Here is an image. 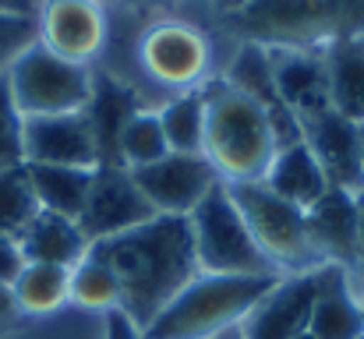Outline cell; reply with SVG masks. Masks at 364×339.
Masks as SVG:
<instances>
[{"mask_svg": "<svg viewBox=\"0 0 364 339\" xmlns=\"http://www.w3.org/2000/svg\"><path fill=\"white\" fill-rule=\"evenodd\" d=\"M279 99L297 117V124L329 107L326 50H269Z\"/></svg>", "mask_w": 364, "mask_h": 339, "instance_id": "obj_16", "label": "cell"}, {"mask_svg": "<svg viewBox=\"0 0 364 339\" xmlns=\"http://www.w3.org/2000/svg\"><path fill=\"white\" fill-rule=\"evenodd\" d=\"M227 25L265 50H329L364 39V0H251Z\"/></svg>", "mask_w": 364, "mask_h": 339, "instance_id": "obj_2", "label": "cell"}, {"mask_svg": "<svg viewBox=\"0 0 364 339\" xmlns=\"http://www.w3.org/2000/svg\"><path fill=\"white\" fill-rule=\"evenodd\" d=\"M308 216V233L315 251L322 254L326 265H340L350 276L358 272V258H361V223H358V198L350 191L329 188L311 209H304Z\"/></svg>", "mask_w": 364, "mask_h": 339, "instance_id": "obj_13", "label": "cell"}, {"mask_svg": "<svg viewBox=\"0 0 364 339\" xmlns=\"http://www.w3.org/2000/svg\"><path fill=\"white\" fill-rule=\"evenodd\" d=\"M279 198L301 205V209H311L326 191H329V181L318 166V159L311 156V149L304 141L297 145H287V149H276L265 177H262Z\"/></svg>", "mask_w": 364, "mask_h": 339, "instance_id": "obj_21", "label": "cell"}, {"mask_svg": "<svg viewBox=\"0 0 364 339\" xmlns=\"http://www.w3.org/2000/svg\"><path fill=\"white\" fill-rule=\"evenodd\" d=\"M121 286V311L145 333L159 311L198 276L191 226L184 216H152L149 223L89 244Z\"/></svg>", "mask_w": 364, "mask_h": 339, "instance_id": "obj_1", "label": "cell"}, {"mask_svg": "<svg viewBox=\"0 0 364 339\" xmlns=\"http://www.w3.org/2000/svg\"><path fill=\"white\" fill-rule=\"evenodd\" d=\"M18 247H21L25 262L60 265V269H75L89 254V240H85L82 226L75 220L53 216V212H39L25 226L18 237Z\"/></svg>", "mask_w": 364, "mask_h": 339, "instance_id": "obj_19", "label": "cell"}, {"mask_svg": "<svg viewBox=\"0 0 364 339\" xmlns=\"http://www.w3.org/2000/svg\"><path fill=\"white\" fill-rule=\"evenodd\" d=\"M11 99L25 117H57V113H82L92 99V82L82 64H71L50 53L43 43H32L14 64L7 68Z\"/></svg>", "mask_w": 364, "mask_h": 339, "instance_id": "obj_7", "label": "cell"}, {"mask_svg": "<svg viewBox=\"0 0 364 339\" xmlns=\"http://www.w3.org/2000/svg\"><path fill=\"white\" fill-rule=\"evenodd\" d=\"M170 152L166 138H163V127H159V117L156 113H134L127 120L121 134V163L127 170H138V166H149L156 159H163Z\"/></svg>", "mask_w": 364, "mask_h": 339, "instance_id": "obj_28", "label": "cell"}, {"mask_svg": "<svg viewBox=\"0 0 364 339\" xmlns=\"http://www.w3.org/2000/svg\"><path fill=\"white\" fill-rule=\"evenodd\" d=\"M227 85H234L237 92H244V96L255 103V107H262V113L269 117L276 149H287V145L304 141L297 117L287 110V103L279 99L276 75H272V60H269V50H265V46L244 43L241 50H237V57H234V64H230Z\"/></svg>", "mask_w": 364, "mask_h": 339, "instance_id": "obj_15", "label": "cell"}, {"mask_svg": "<svg viewBox=\"0 0 364 339\" xmlns=\"http://www.w3.org/2000/svg\"><path fill=\"white\" fill-rule=\"evenodd\" d=\"M326 75H329V107L354 124H364V39L329 46Z\"/></svg>", "mask_w": 364, "mask_h": 339, "instance_id": "obj_22", "label": "cell"}, {"mask_svg": "<svg viewBox=\"0 0 364 339\" xmlns=\"http://www.w3.org/2000/svg\"><path fill=\"white\" fill-rule=\"evenodd\" d=\"M294 339H315V336L311 333H301V336H294Z\"/></svg>", "mask_w": 364, "mask_h": 339, "instance_id": "obj_39", "label": "cell"}, {"mask_svg": "<svg viewBox=\"0 0 364 339\" xmlns=\"http://www.w3.org/2000/svg\"><path fill=\"white\" fill-rule=\"evenodd\" d=\"M209 339H244V333H241V325H234V329H223V333H216V336H209Z\"/></svg>", "mask_w": 364, "mask_h": 339, "instance_id": "obj_37", "label": "cell"}, {"mask_svg": "<svg viewBox=\"0 0 364 339\" xmlns=\"http://www.w3.org/2000/svg\"><path fill=\"white\" fill-rule=\"evenodd\" d=\"M354 198H358V223H361V258H358V272H354V276L364 283V188Z\"/></svg>", "mask_w": 364, "mask_h": 339, "instance_id": "obj_34", "label": "cell"}, {"mask_svg": "<svg viewBox=\"0 0 364 339\" xmlns=\"http://www.w3.org/2000/svg\"><path fill=\"white\" fill-rule=\"evenodd\" d=\"M138 191L156 216H191L198 202L220 184V173L202 152H166L163 159L131 170Z\"/></svg>", "mask_w": 364, "mask_h": 339, "instance_id": "obj_8", "label": "cell"}, {"mask_svg": "<svg viewBox=\"0 0 364 339\" xmlns=\"http://www.w3.org/2000/svg\"><path fill=\"white\" fill-rule=\"evenodd\" d=\"M145 68L166 85H195L205 71V43L188 25H159L145 36L141 46Z\"/></svg>", "mask_w": 364, "mask_h": 339, "instance_id": "obj_18", "label": "cell"}, {"mask_svg": "<svg viewBox=\"0 0 364 339\" xmlns=\"http://www.w3.org/2000/svg\"><path fill=\"white\" fill-rule=\"evenodd\" d=\"M304 145L318 159L329 188L358 195L364 188V156H361V127L347 117L326 107L301 120Z\"/></svg>", "mask_w": 364, "mask_h": 339, "instance_id": "obj_10", "label": "cell"}, {"mask_svg": "<svg viewBox=\"0 0 364 339\" xmlns=\"http://www.w3.org/2000/svg\"><path fill=\"white\" fill-rule=\"evenodd\" d=\"M308 333L315 339H364V308L350 286V272L340 265L318 269V290Z\"/></svg>", "mask_w": 364, "mask_h": 339, "instance_id": "obj_17", "label": "cell"}, {"mask_svg": "<svg viewBox=\"0 0 364 339\" xmlns=\"http://www.w3.org/2000/svg\"><path fill=\"white\" fill-rule=\"evenodd\" d=\"M14 304L21 311H53L71 297V269L60 265H43V262H25L18 279L11 283Z\"/></svg>", "mask_w": 364, "mask_h": 339, "instance_id": "obj_24", "label": "cell"}, {"mask_svg": "<svg viewBox=\"0 0 364 339\" xmlns=\"http://www.w3.org/2000/svg\"><path fill=\"white\" fill-rule=\"evenodd\" d=\"M361 308H364V294H361Z\"/></svg>", "mask_w": 364, "mask_h": 339, "instance_id": "obj_40", "label": "cell"}, {"mask_svg": "<svg viewBox=\"0 0 364 339\" xmlns=\"http://www.w3.org/2000/svg\"><path fill=\"white\" fill-rule=\"evenodd\" d=\"M25 149H21V113L11 99L7 75H0V170L21 166Z\"/></svg>", "mask_w": 364, "mask_h": 339, "instance_id": "obj_29", "label": "cell"}, {"mask_svg": "<svg viewBox=\"0 0 364 339\" xmlns=\"http://www.w3.org/2000/svg\"><path fill=\"white\" fill-rule=\"evenodd\" d=\"M21 149H25V163H36V166L96 170V141H92L85 110L57 113V117H25Z\"/></svg>", "mask_w": 364, "mask_h": 339, "instance_id": "obj_11", "label": "cell"}, {"mask_svg": "<svg viewBox=\"0 0 364 339\" xmlns=\"http://www.w3.org/2000/svg\"><path fill=\"white\" fill-rule=\"evenodd\" d=\"M25 166H28V181H32V191L39 198V209L78 223V216L85 209V198H89V188H92V170L36 166V163H25Z\"/></svg>", "mask_w": 364, "mask_h": 339, "instance_id": "obj_23", "label": "cell"}, {"mask_svg": "<svg viewBox=\"0 0 364 339\" xmlns=\"http://www.w3.org/2000/svg\"><path fill=\"white\" fill-rule=\"evenodd\" d=\"M152 216H156V209L145 202V195L138 191L127 166H96L92 170V188H89L85 209L78 216V226L89 244L127 233L134 226L149 223Z\"/></svg>", "mask_w": 364, "mask_h": 339, "instance_id": "obj_9", "label": "cell"}, {"mask_svg": "<svg viewBox=\"0 0 364 339\" xmlns=\"http://www.w3.org/2000/svg\"><path fill=\"white\" fill-rule=\"evenodd\" d=\"M244 4H251V0H216V7H220V11H227V14H234V11H241Z\"/></svg>", "mask_w": 364, "mask_h": 339, "instance_id": "obj_36", "label": "cell"}, {"mask_svg": "<svg viewBox=\"0 0 364 339\" xmlns=\"http://www.w3.org/2000/svg\"><path fill=\"white\" fill-rule=\"evenodd\" d=\"M43 0H0V14H21V18H36Z\"/></svg>", "mask_w": 364, "mask_h": 339, "instance_id": "obj_33", "label": "cell"}, {"mask_svg": "<svg viewBox=\"0 0 364 339\" xmlns=\"http://www.w3.org/2000/svg\"><path fill=\"white\" fill-rule=\"evenodd\" d=\"M39 43L71 60H89L103 43V14L92 0H43L39 4Z\"/></svg>", "mask_w": 364, "mask_h": 339, "instance_id": "obj_14", "label": "cell"}, {"mask_svg": "<svg viewBox=\"0 0 364 339\" xmlns=\"http://www.w3.org/2000/svg\"><path fill=\"white\" fill-rule=\"evenodd\" d=\"M205 96V145L202 156L213 163L223 184L262 181L272 156L276 138L269 117L234 85H213Z\"/></svg>", "mask_w": 364, "mask_h": 339, "instance_id": "obj_3", "label": "cell"}, {"mask_svg": "<svg viewBox=\"0 0 364 339\" xmlns=\"http://www.w3.org/2000/svg\"><path fill=\"white\" fill-rule=\"evenodd\" d=\"M103 339H145V336L121 308H114V311H107V336Z\"/></svg>", "mask_w": 364, "mask_h": 339, "instance_id": "obj_32", "label": "cell"}, {"mask_svg": "<svg viewBox=\"0 0 364 339\" xmlns=\"http://www.w3.org/2000/svg\"><path fill=\"white\" fill-rule=\"evenodd\" d=\"M361 127V156H364V124H358Z\"/></svg>", "mask_w": 364, "mask_h": 339, "instance_id": "obj_38", "label": "cell"}, {"mask_svg": "<svg viewBox=\"0 0 364 339\" xmlns=\"http://www.w3.org/2000/svg\"><path fill=\"white\" fill-rule=\"evenodd\" d=\"M188 226H191L198 272H213V276H279L269 265V258L258 251L241 209L234 205L223 181L198 202V209L188 216Z\"/></svg>", "mask_w": 364, "mask_h": 339, "instance_id": "obj_6", "label": "cell"}, {"mask_svg": "<svg viewBox=\"0 0 364 339\" xmlns=\"http://www.w3.org/2000/svg\"><path fill=\"white\" fill-rule=\"evenodd\" d=\"M227 191L234 205L241 209L258 251L269 258L276 272L301 276V272H315L326 265L311 244L308 216L301 205L279 198L265 181H237V184H227Z\"/></svg>", "mask_w": 364, "mask_h": 339, "instance_id": "obj_5", "label": "cell"}, {"mask_svg": "<svg viewBox=\"0 0 364 339\" xmlns=\"http://www.w3.org/2000/svg\"><path fill=\"white\" fill-rule=\"evenodd\" d=\"M138 113L134 96L117 82H100L92 89V99L85 107L92 141H96V166H124L121 163V134L127 120Z\"/></svg>", "mask_w": 364, "mask_h": 339, "instance_id": "obj_20", "label": "cell"}, {"mask_svg": "<svg viewBox=\"0 0 364 339\" xmlns=\"http://www.w3.org/2000/svg\"><path fill=\"white\" fill-rule=\"evenodd\" d=\"M18 311V304H14V294H11V286H0V325L11 318Z\"/></svg>", "mask_w": 364, "mask_h": 339, "instance_id": "obj_35", "label": "cell"}, {"mask_svg": "<svg viewBox=\"0 0 364 339\" xmlns=\"http://www.w3.org/2000/svg\"><path fill=\"white\" fill-rule=\"evenodd\" d=\"M32 43H39L36 18L0 14V75H7V68L14 64V57H21Z\"/></svg>", "mask_w": 364, "mask_h": 339, "instance_id": "obj_30", "label": "cell"}, {"mask_svg": "<svg viewBox=\"0 0 364 339\" xmlns=\"http://www.w3.org/2000/svg\"><path fill=\"white\" fill-rule=\"evenodd\" d=\"M21 265H25V254H21L18 240L7 237V233H0V286H11L18 279Z\"/></svg>", "mask_w": 364, "mask_h": 339, "instance_id": "obj_31", "label": "cell"}, {"mask_svg": "<svg viewBox=\"0 0 364 339\" xmlns=\"http://www.w3.org/2000/svg\"><path fill=\"white\" fill-rule=\"evenodd\" d=\"M315 290H318V269L301 276H279L241 322L244 339H294L308 333Z\"/></svg>", "mask_w": 364, "mask_h": 339, "instance_id": "obj_12", "label": "cell"}, {"mask_svg": "<svg viewBox=\"0 0 364 339\" xmlns=\"http://www.w3.org/2000/svg\"><path fill=\"white\" fill-rule=\"evenodd\" d=\"M39 198L32 191V181H28V166H11V170H0V233L7 237H21V230L39 216Z\"/></svg>", "mask_w": 364, "mask_h": 339, "instance_id": "obj_26", "label": "cell"}, {"mask_svg": "<svg viewBox=\"0 0 364 339\" xmlns=\"http://www.w3.org/2000/svg\"><path fill=\"white\" fill-rule=\"evenodd\" d=\"M156 117H159L170 152H202L205 145V96L202 92H184L170 99Z\"/></svg>", "mask_w": 364, "mask_h": 339, "instance_id": "obj_25", "label": "cell"}, {"mask_svg": "<svg viewBox=\"0 0 364 339\" xmlns=\"http://www.w3.org/2000/svg\"><path fill=\"white\" fill-rule=\"evenodd\" d=\"M71 301L82 308H96V311L121 308V286H117L114 272L96 254H85L71 269Z\"/></svg>", "mask_w": 364, "mask_h": 339, "instance_id": "obj_27", "label": "cell"}, {"mask_svg": "<svg viewBox=\"0 0 364 339\" xmlns=\"http://www.w3.org/2000/svg\"><path fill=\"white\" fill-rule=\"evenodd\" d=\"M279 276H213L198 272L141 333L145 339H209L234 329Z\"/></svg>", "mask_w": 364, "mask_h": 339, "instance_id": "obj_4", "label": "cell"}]
</instances>
